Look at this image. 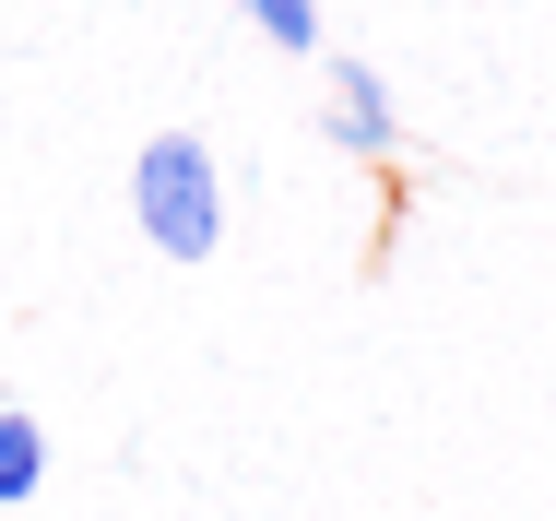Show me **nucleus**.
<instances>
[{
  "mask_svg": "<svg viewBox=\"0 0 556 521\" xmlns=\"http://www.w3.org/2000/svg\"><path fill=\"white\" fill-rule=\"evenodd\" d=\"M273 48H296V60H320V0H237Z\"/></svg>",
  "mask_w": 556,
  "mask_h": 521,
  "instance_id": "nucleus-4",
  "label": "nucleus"
},
{
  "mask_svg": "<svg viewBox=\"0 0 556 521\" xmlns=\"http://www.w3.org/2000/svg\"><path fill=\"white\" fill-rule=\"evenodd\" d=\"M332 142L355 166H391L403 154V107H391V72L379 60H332Z\"/></svg>",
  "mask_w": 556,
  "mask_h": 521,
  "instance_id": "nucleus-2",
  "label": "nucleus"
},
{
  "mask_svg": "<svg viewBox=\"0 0 556 521\" xmlns=\"http://www.w3.org/2000/svg\"><path fill=\"white\" fill-rule=\"evenodd\" d=\"M130 213L154 237V261H214L225 249V166L202 131H154L130 154Z\"/></svg>",
  "mask_w": 556,
  "mask_h": 521,
  "instance_id": "nucleus-1",
  "label": "nucleus"
},
{
  "mask_svg": "<svg viewBox=\"0 0 556 521\" xmlns=\"http://www.w3.org/2000/svg\"><path fill=\"white\" fill-rule=\"evenodd\" d=\"M36 486H48V426L24 404H0V510H24Z\"/></svg>",
  "mask_w": 556,
  "mask_h": 521,
  "instance_id": "nucleus-3",
  "label": "nucleus"
}]
</instances>
